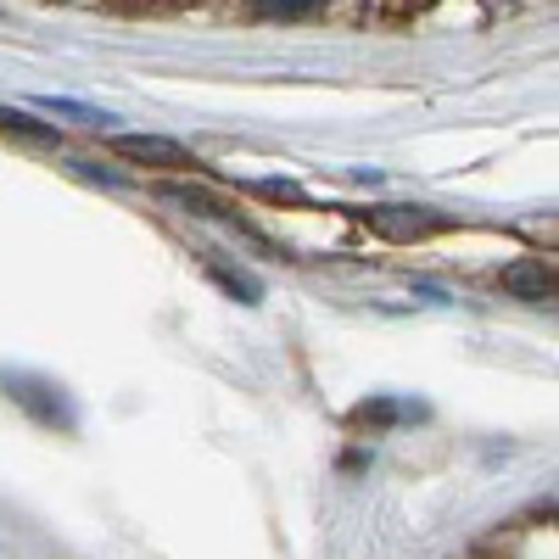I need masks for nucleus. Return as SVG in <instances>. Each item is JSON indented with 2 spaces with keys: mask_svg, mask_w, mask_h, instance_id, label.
Returning a JSON list of instances; mask_svg holds the SVG:
<instances>
[{
  "mask_svg": "<svg viewBox=\"0 0 559 559\" xmlns=\"http://www.w3.org/2000/svg\"><path fill=\"white\" fill-rule=\"evenodd\" d=\"M503 292H515L526 302H548L554 297V269L543 258H521V263H509L503 269Z\"/></svg>",
  "mask_w": 559,
  "mask_h": 559,
  "instance_id": "3",
  "label": "nucleus"
},
{
  "mask_svg": "<svg viewBox=\"0 0 559 559\" xmlns=\"http://www.w3.org/2000/svg\"><path fill=\"white\" fill-rule=\"evenodd\" d=\"M112 152L129 163H146V168H197V157L163 134H112Z\"/></svg>",
  "mask_w": 559,
  "mask_h": 559,
  "instance_id": "2",
  "label": "nucleus"
},
{
  "mask_svg": "<svg viewBox=\"0 0 559 559\" xmlns=\"http://www.w3.org/2000/svg\"><path fill=\"white\" fill-rule=\"evenodd\" d=\"M213 280L224 292H236L241 302H258V280H247V274H229V269H213Z\"/></svg>",
  "mask_w": 559,
  "mask_h": 559,
  "instance_id": "7",
  "label": "nucleus"
},
{
  "mask_svg": "<svg viewBox=\"0 0 559 559\" xmlns=\"http://www.w3.org/2000/svg\"><path fill=\"white\" fill-rule=\"evenodd\" d=\"M364 218L386 241H426V236H442V229H448V218H437L426 207H376V213H364Z\"/></svg>",
  "mask_w": 559,
  "mask_h": 559,
  "instance_id": "1",
  "label": "nucleus"
},
{
  "mask_svg": "<svg viewBox=\"0 0 559 559\" xmlns=\"http://www.w3.org/2000/svg\"><path fill=\"white\" fill-rule=\"evenodd\" d=\"M319 7H324V0H252L258 17H308Z\"/></svg>",
  "mask_w": 559,
  "mask_h": 559,
  "instance_id": "5",
  "label": "nucleus"
},
{
  "mask_svg": "<svg viewBox=\"0 0 559 559\" xmlns=\"http://www.w3.org/2000/svg\"><path fill=\"white\" fill-rule=\"evenodd\" d=\"M7 392L17 397V403H28L39 419H51V426H73V414H68V403L57 397V386H45V381H23V376H12L7 381Z\"/></svg>",
  "mask_w": 559,
  "mask_h": 559,
  "instance_id": "4",
  "label": "nucleus"
},
{
  "mask_svg": "<svg viewBox=\"0 0 559 559\" xmlns=\"http://www.w3.org/2000/svg\"><path fill=\"white\" fill-rule=\"evenodd\" d=\"M0 129H12V134H51V129H39V123L23 118V112H0Z\"/></svg>",
  "mask_w": 559,
  "mask_h": 559,
  "instance_id": "8",
  "label": "nucleus"
},
{
  "mask_svg": "<svg viewBox=\"0 0 559 559\" xmlns=\"http://www.w3.org/2000/svg\"><path fill=\"white\" fill-rule=\"evenodd\" d=\"M403 414H419V408H403V403H364L353 419H358V426H381V419H403Z\"/></svg>",
  "mask_w": 559,
  "mask_h": 559,
  "instance_id": "6",
  "label": "nucleus"
}]
</instances>
